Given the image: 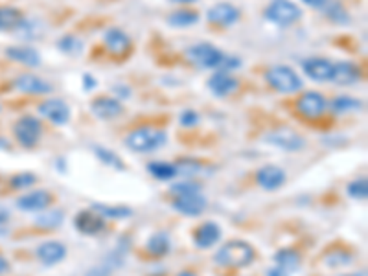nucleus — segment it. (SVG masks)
Masks as SVG:
<instances>
[{"label": "nucleus", "mask_w": 368, "mask_h": 276, "mask_svg": "<svg viewBox=\"0 0 368 276\" xmlns=\"http://www.w3.org/2000/svg\"><path fill=\"white\" fill-rule=\"evenodd\" d=\"M241 65H243V61H241L240 57L236 56H227L225 54V59H223V63H221V68L220 70H236V68H240Z\"/></svg>", "instance_id": "42"}, {"label": "nucleus", "mask_w": 368, "mask_h": 276, "mask_svg": "<svg viewBox=\"0 0 368 276\" xmlns=\"http://www.w3.org/2000/svg\"><path fill=\"white\" fill-rule=\"evenodd\" d=\"M13 87L22 94H31V96H41V94H48L54 91L50 83L43 79V77L36 76V74H21L13 79Z\"/></svg>", "instance_id": "20"}, {"label": "nucleus", "mask_w": 368, "mask_h": 276, "mask_svg": "<svg viewBox=\"0 0 368 276\" xmlns=\"http://www.w3.org/2000/svg\"><path fill=\"white\" fill-rule=\"evenodd\" d=\"M36 254H37V260L41 261L43 266L54 267L57 266V263H61V261L67 258L68 251L61 241L50 240V241H45V243H41V245L37 247Z\"/></svg>", "instance_id": "19"}, {"label": "nucleus", "mask_w": 368, "mask_h": 276, "mask_svg": "<svg viewBox=\"0 0 368 276\" xmlns=\"http://www.w3.org/2000/svg\"><path fill=\"white\" fill-rule=\"evenodd\" d=\"M146 251L155 258H164L171 251V238L166 232H155L153 236H149L148 243H146Z\"/></svg>", "instance_id": "28"}, {"label": "nucleus", "mask_w": 368, "mask_h": 276, "mask_svg": "<svg viewBox=\"0 0 368 276\" xmlns=\"http://www.w3.org/2000/svg\"><path fill=\"white\" fill-rule=\"evenodd\" d=\"M171 192H174L175 195L194 194V192H201V184L194 183V181H183V183L171 184Z\"/></svg>", "instance_id": "41"}, {"label": "nucleus", "mask_w": 368, "mask_h": 276, "mask_svg": "<svg viewBox=\"0 0 368 276\" xmlns=\"http://www.w3.org/2000/svg\"><path fill=\"white\" fill-rule=\"evenodd\" d=\"M24 19V13L15 6H0V31H17Z\"/></svg>", "instance_id": "26"}, {"label": "nucleus", "mask_w": 368, "mask_h": 276, "mask_svg": "<svg viewBox=\"0 0 368 276\" xmlns=\"http://www.w3.org/2000/svg\"><path fill=\"white\" fill-rule=\"evenodd\" d=\"M221 236H223V230H221L220 223L215 221H205L199 229L194 232V245L201 251H206V249H212L215 243H220Z\"/></svg>", "instance_id": "21"}, {"label": "nucleus", "mask_w": 368, "mask_h": 276, "mask_svg": "<svg viewBox=\"0 0 368 276\" xmlns=\"http://www.w3.org/2000/svg\"><path fill=\"white\" fill-rule=\"evenodd\" d=\"M57 48L61 54L70 57H79L85 52V43H83L82 37L74 36V33H67L63 36L59 41H57Z\"/></svg>", "instance_id": "30"}, {"label": "nucleus", "mask_w": 368, "mask_h": 276, "mask_svg": "<svg viewBox=\"0 0 368 276\" xmlns=\"http://www.w3.org/2000/svg\"><path fill=\"white\" fill-rule=\"evenodd\" d=\"M8 221H10V210L0 206V227L8 225Z\"/></svg>", "instance_id": "46"}, {"label": "nucleus", "mask_w": 368, "mask_h": 276, "mask_svg": "<svg viewBox=\"0 0 368 276\" xmlns=\"http://www.w3.org/2000/svg\"><path fill=\"white\" fill-rule=\"evenodd\" d=\"M266 82L273 91L280 92V94H295L302 91L304 82L297 72L286 65H276L266 72Z\"/></svg>", "instance_id": "4"}, {"label": "nucleus", "mask_w": 368, "mask_h": 276, "mask_svg": "<svg viewBox=\"0 0 368 276\" xmlns=\"http://www.w3.org/2000/svg\"><path fill=\"white\" fill-rule=\"evenodd\" d=\"M91 111L100 120L111 122V120H116L118 116H122L123 105L114 96H98L91 102Z\"/></svg>", "instance_id": "13"}, {"label": "nucleus", "mask_w": 368, "mask_h": 276, "mask_svg": "<svg viewBox=\"0 0 368 276\" xmlns=\"http://www.w3.org/2000/svg\"><path fill=\"white\" fill-rule=\"evenodd\" d=\"M57 169H59L61 174H65V171H67V160H65V159H57Z\"/></svg>", "instance_id": "48"}, {"label": "nucleus", "mask_w": 368, "mask_h": 276, "mask_svg": "<svg viewBox=\"0 0 368 276\" xmlns=\"http://www.w3.org/2000/svg\"><path fill=\"white\" fill-rule=\"evenodd\" d=\"M306 6L313 8V10H324V6L328 4V0H300Z\"/></svg>", "instance_id": "45"}, {"label": "nucleus", "mask_w": 368, "mask_h": 276, "mask_svg": "<svg viewBox=\"0 0 368 276\" xmlns=\"http://www.w3.org/2000/svg\"><path fill=\"white\" fill-rule=\"evenodd\" d=\"M254 260V247L243 240L229 241L223 247H220V251L214 256L215 266L223 267V269H245Z\"/></svg>", "instance_id": "1"}, {"label": "nucleus", "mask_w": 368, "mask_h": 276, "mask_svg": "<svg viewBox=\"0 0 368 276\" xmlns=\"http://www.w3.org/2000/svg\"><path fill=\"white\" fill-rule=\"evenodd\" d=\"M287 181L286 171L276 166V164H266L258 169L256 174V183L260 184V188H263L266 192H276L280 190Z\"/></svg>", "instance_id": "15"}, {"label": "nucleus", "mask_w": 368, "mask_h": 276, "mask_svg": "<svg viewBox=\"0 0 368 276\" xmlns=\"http://www.w3.org/2000/svg\"><path fill=\"white\" fill-rule=\"evenodd\" d=\"M39 114L45 116L48 122L54 125H67L72 118V109L67 102H63L59 98H48L45 102L39 103L37 107Z\"/></svg>", "instance_id": "10"}, {"label": "nucleus", "mask_w": 368, "mask_h": 276, "mask_svg": "<svg viewBox=\"0 0 368 276\" xmlns=\"http://www.w3.org/2000/svg\"><path fill=\"white\" fill-rule=\"evenodd\" d=\"M302 70L313 82L328 83L333 77V61L326 57H307L302 61Z\"/></svg>", "instance_id": "12"}, {"label": "nucleus", "mask_w": 368, "mask_h": 276, "mask_svg": "<svg viewBox=\"0 0 368 276\" xmlns=\"http://www.w3.org/2000/svg\"><path fill=\"white\" fill-rule=\"evenodd\" d=\"M15 33H21L19 37L26 39V41H36V39H39L43 36L41 21H37V19H24V22H22L21 28Z\"/></svg>", "instance_id": "36"}, {"label": "nucleus", "mask_w": 368, "mask_h": 276, "mask_svg": "<svg viewBox=\"0 0 368 276\" xmlns=\"http://www.w3.org/2000/svg\"><path fill=\"white\" fill-rule=\"evenodd\" d=\"M103 45L109 50V54H113L114 57H125L133 48L131 37L120 28H109L103 33Z\"/></svg>", "instance_id": "14"}, {"label": "nucleus", "mask_w": 368, "mask_h": 276, "mask_svg": "<svg viewBox=\"0 0 368 276\" xmlns=\"http://www.w3.org/2000/svg\"><path fill=\"white\" fill-rule=\"evenodd\" d=\"M199 122H201L199 113L194 111V109H184L179 116V123L183 128H188V129L195 128V125H199Z\"/></svg>", "instance_id": "40"}, {"label": "nucleus", "mask_w": 368, "mask_h": 276, "mask_svg": "<svg viewBox=\"0 0 368 276\" xmlns=\"http://www.w3.org/2000/svg\"><path fill=\"white\" fill-rule=\"evenodd\" d=\"M0 109H2V107H0Z\"/></svg>", "instance_id": "51"}, {"label": "nucleus", "mask_w": 368, "mask_h": 276, "mask_svg": "<svg viewBox=\"0 0 368 276\" xmlns=\"http://www.w3.org/2000/svg\"><path fill=\"white\" fill-rule=\"evenodd\" d=\"M177 276H197V275H194V273L192 271H183V273H179V275Z\"/></svg>", "instance_id": "50"}, {"label": "nucleus", "mask_w": 368, "mask_h": 276, "mask_svg": "<svg viewBox=\"0 0 368 276\" xmlns=\"http://www.w3.org/2000/svg\"><path fill=\"white\" fill-rule=\"evenodd\" d=\"M113 94H116V100L118 98H120V100H128V98H131V89H129L128 85L118 83V85L113 87Z\"/></svg>", "instance_id": "43"}, {"label": "nucleus", "mask_w": 368, "mask_h": 276, "mask_svg": "<svg viewBox=\"0 0 368 276\" xmlns=\"http://www.w3.org/2000/svg\"><path fill=\"white\" fill-rule=\"evenodd\" d=\"M52 201L54 195L48 190H33L17 199V208H21L22 212H43L52 205Z\"/></svg>", "instance_id": "22"}, {"label": "nucleus", "mask_w": 368, "mask_h": 276, "mask_svg": "<svg viewBox=\"0 0 368 276\" xmlns=\"http://www.w3.org/2000/svg\"><path fill=\"white\" fill-rule=\"evenodd\" d=\"M240 17L241 11L234 4H230V2H221V4L212 6L208 13H206V19H208L210 24L221 26V28L234 26L236 22L240 21Z\"/></svg>", "instance_id": "16"}, {"label": "nucleus", "mask_w": 368, "mask_h": 276, "mask_svg": "<svg viewBox=\"0 0 368 276\" xmlns=\"http://www.w3.org/2000/svg\"><path fill=\"white\" fill-rule=\"evenodd\" d=\"M324 261H326L328 267H333V269H343V267L352 266L353 256H352V252L346 251V249H333L330 254L324 256Z\"/></svg>", "instance_id": "35"}, {"label": "nucleus", "mask_w": 368, "mask_h": 276, "mask_svg": "<svg viewBox=\"0 0 368 276\" xmlns=\"http://www.w3.org/2000/svg\"><path fill=\"white\" fill-rule=\"evenodd\" d=\"M330 111L333 114L358 113V111H363V102L358 98L348 96V94H341V96H335L330 102Z\"/></svg>", "instance_id": "27"}, {"label": "nucleus", "mask_w": 368, "mask_h": 276, "mask_svg": "<svg viewBox=\"0 0 368 276\" xmlns=\"http://www.w3.org/2000/svg\"><path fill=\"white\" fill-rule=\"evenodd\" d=\"M13 137H15L17 144L22 146L24 149H33L37 144L41 142L43 137V123L39 118L31 116V114H24L15 122L13 125Z\"/></svg>", "instance_id": "6"}, {"label": "nucleus", "mask_w": 368, "mask_h": 276, "mask_svg": "<svg viewBox=\"0 0 368 276\" xmlns=\"http://www.w3.org/2000/svg\"><path fill=\"white\" fill-rule=\"evenodd\" d=\"M74 227L83 236H98L105 230V220L94 210H82L74 217Z\"/></svg>", "instance_id": "18"}, {"label": "nucleus", "mask_w": 368, "mask_h": 276, "mask_svg": "<svg viewBox=\"0 0 368 276\" xmlns=\"http://www.w3.org/2000/svg\"><path fill=\"white\" fill-rule=\"evenodd\" d=\"M302 10L293 0H271L269 6L263 10V17L267 22H271L280 28L297 24L302 19Z\"/></svg>", "instance_id": "5"}, {"label": "nucleus", "mask_w": 368, "mask_h": 276, "mask_svg": "<svg viewBox=\"0 0 368 276\" xmlns=\"http://www.w3.org/2000/svg\"><path fill=\"white\" fill-rule=\"evenodd\" d=\"M361 68L352 61H339L333 63V77L332 83H337L341 87H350L361 82Z\"/></svg>", "instance_id": "23"}, {"label": "nucleus", "mask_w": 368, "mask_h": 276, "mask_svg": "<svg viewBox=\"0 0 368 276\" xmlns=\"http://www.w3.org/2000/svg\"><path fill=\"white\" fill-rule=\"evenodd\" d=\"M37 183V175L30 171H22V174L13 175L10 179V186L13 190H28Z\"/></svg>", "instance_id": "37"}, {"label": "nucleus", "mask_w": 368, "mask_h": 276, "mask_svg": "<svg viewBox=\"0 0 368 276\" xmlns=\"http://www.w3.org/2000/svg\"><path fill=\"white\" fill-rule=\"evenodd\" d=\"M328 102L324 94L319 91L304 92L297 100V111L300 116L307 118V120H317L322 114L326 113Z\"/></svg>", "instance_id": "11"}, {"label": "nucleus", "mask_w": 368, "mask_h": 276, "mask_svg": "<svg viewBox=\"0 0 368 276\" xmlns=\"http://www.w3.org/2000/svg\"><path fill=\"white\" fill-rule=\"evenodd\" d=\"M206 87L208 91L217 98H227L230 94H234L238 89H240V82L236 79L230 72L227 70H217L214 72L210 79L206 82Z\"/></svg>", "instance_id": "17"}, {"label": "nucleus", "mask_w": 368, "mask_h": 276, "mask_svg": "<svg viewBox=\"0 0 368 276\" xmlns=\"http://www.w3.org/2000/svg\"><path fill=\"white\" fill-rule=\"evenodd\" d=\"M82 83H83V89H85L87 92L94 91V89L98 87V79L92 76V74H89V72H85V74H83Z\"/></svg>", "instance_id": "44"}, {"label": "nucleus", "mask_w": 368, "mask_h": 276, "mask_svg": "<svg viewBox=\"0 0 368 276\" xmlns=\"http://www.w3.org/2000/svg\"><path fill=\"white\" fill-rule=\"evenodd\" d=\"M201 21V13L194 8H179V10L171 11L166 19L171 28H190Z\"/></svg>", "instance_id": "25"}, {"label": "nucleus", "mask_w": 368, "mask_h": 276, "mask_svg": "<svg viewBox=\"0 0 368 276\" xmlns=\"http://www.w3.org/2000/svg\"><path fill=\"white\" fill-rule=\"evenodd\" d=\"M263 142L273 146V148L282 149V151H287V153H295V151H300V149L306 148L304 137L298 135L295 129L289 128L273 129L271 133H267L263 137Z\"/></svg>", "instance_id": "7"}, {"label": "nucleus", "mask_w": 368, "mask_h": 276, "mask_svg": "<svg viewBox=\"0 0 368 276\" xmlns=\"http://www.w3.org/2000/svg\"><path fill=\"white\" fill-rule=\"evenodd\" d=\"M175 166H177V171L183 175H199L201 171H203V168H201V162L199 160L195 159H181L179 162H175Z\"/></svg>", "instance_id": "39"}, {"label": "nucleus", "mask_w": 368, "mask_h": 276, "mask_svg": "<svg viewBox=\"0 0 368 276\" xmlns=\"http://www.w3.org/2000/svg\"><path fill=\"white\" fill-rule=\"evenodd\" d=\"M11 266H10V261L6 260L4 256L0 254V275H6V273H10Z\"/></svg>", "instance_id": "47"}, {"label": "nucleus", "mask_w": 368, "mask_h": 276, "mask_svg": "<svg viewBox=\"0 0 368 276\" xmlns=\"http://www.w3.org/2000/svg\"><path fill=\"white\" fill-rule=\"evenodd\" d=\"M346 192H348V195L352 197V199H358V201L367 199V195H368V183H367V179L352 181V183H350L346 186Z\"/></svg>", "instance_id": "38"}, {"label": "nucleus", "mask_w": 368, "mask_h": 276, "mask_svg": "<svg viewBox=\"0 0 368 276\" xmlns=\"http://www.w3.org/2000/svg\"><path fill=\"white\" fill-rule=\"evenodd\" d=\"M324 13H326V17L330 19L332 22H335V24H341V26H346L350 24V13L346 11V8H344L339 0H328V4L324 6Z\"/></svg>", "instance_id": "32"}, {"label": "nucleus", "mask_w": 368, "mask_h": 276, "mask_svg": "<svg viewBox=\"0 0 368 276\" xmlns=\"http://www.w3.org/2000/svg\"><path fill=\"white\" fill-rule=\"evenodd\" d=\"M148 171L151 177H155V179H159V181H171L179 175L175 164L164 162V160H155V162H149Z\"/></svg>", "instance_id": "31"}, {"label": "nucleus", "mask_w": 368, "mask_h": 276, "mask_svg": "<svg viewBox=\"0 0 368 276\" xmlns=\"http://www.w3.org/2000/svg\"><path fill=\"white\" fill-rule=\"evenodd\" d=\"M65 220L63 215V210L54 208V210H46V212H41V214L36 217V225H39L45 230H52V229H59Z\"/></svg>", "instance_id": "34"}, {"label": "nucleus", "mask_w": 368, "mask_h": 276, "mask_svg": "<svg viewBox=\"0 0 368 276\" xmlns=\"http://www.w3.org/2000/svg\"><path fill=\"white\" fill-rule=\"evenodd\" d=\"M273 260H275V266L267 269L266 276H293L300 269L302 256L297 249L284 247L280 251H276Z\"/></svg>", "instance_id": "8"}, {"label": "nucleus", "mask_w": 368, "mask_h": 276, "mask_svg": "<svg viewBox=\"0 0 368 276\" xmlns=\"http://www.w3.org/2000/svg\"><path fill=\"white\" fill-rule=\"evenodd\" d=\"M6 57L30 68L41 67L43 63L41 54L31 46H10V48H6Z\"/></svg>", "instance_id": "24"}, {"label": "nucleus", "mask_w": 368, "mask_h": 276, "mask_svg": "<svg viewBox=\"0 0 368 276\" xmlns=\"http://www.w3.org/2000/svg\"><path fill=\"white\" fill-rule=\"evenodd\" d=\"M92 151H94V155L100 159V162L105 164L107 168H113V169H116V171H125V168H128L125 162H123V160L120 159L114 151H111V149L103 148V146H94Z\"/></svg>", "instance_id": "33"}, {"label": "nucleus", "mask_w": 368, "mask_h": 276, "mask_svg": "<svg viewBox=\"0 0 368 276\" xmlns=\"http://www.w3.org/2000/svg\"><path fill=\"white\" fill-rule=\"evenodd\" d=\"M171 2H175V4L188 6V4H194V2H197V0H171Z\"/></svg>", "instance_id": "49"}, {"label": "nucleus", "mask_w": 368, "mask_h": 276, "mask_svg": "<svg viewBox=\"0 0 368 276\" xmlns=\"http://www.w3.org/2000/svg\"><path fill=\"white\" fill-rule=\"evenodd\" d=\"M92 210L102 215L103 220H129V217L133 215V208L122 205L109 206V205H103V203H94V205H92Z\"/></svg>", "instance_id": "29"}, {"label": "nucleus", "mask_w": 368, "mask_h": 276, "mask_svg": "<svg viewBox=\"0 0 368 276\" xmlns=\"http://www.w3.org/2000/svg\"><path fill=\"white\" fill-rule=\"evenodd\" d=\"M174 210H177L179 214L186 215V217H199L208 206V201L203 195V192H194V194H179L175 195L171 201Z\"/></svg>", "instance_id": "9"}, {"label": "nucleus", "mask_w": 368, "mask_h": 276, "mask_svg": "<svg viewBox=\"0 0 368 276\" xmlns=\"http://www.w3.org/2000/svg\"><path fill=\"white\" fill-rule=\"evenodd\" d=\"M184 56L194 67L201 68V70L221 68V63L225 59V54L212 43H195L184 50Z\"/></svg>", "instance_id": "3"}, {"label": "nucleus", "mask_w": 368, "mask_h": 276, "mask_svg": "<svg viewBox=\"0 0 368 276\" xmlns=\"http://www.w3.org/2000/svg\"><path fill=\"white\" fill-rule=\"evenodd\" d=\"M168 142V133L164 129L153 128V125H142L133 129L125 137L123 146L133 153H153L164 148Z\"/></svg>", "instance_id": "2"}]
</instances>
